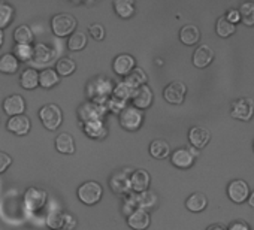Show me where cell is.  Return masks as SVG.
I'll return each instance as SVG.
<instances>
[{
	"label": "cell",
	"mask_w": 254,
	"mask_h": 230,
	"mask_svg": "<svg viewBox=\"0 0 254 230\" xmlns=\"http://www.w3.org/2000/svg\"><path fill=\"white\" fill-rule=\"evenodd\" d=\"M114 82L106 78V76H96L93 78L85 91H87V96L90 97V102H94V103H99V105H105L108 102V99L112 96V90H114Z\"/></svg>",
	"instance_id": "6da1fadb"
},
{
	"label": "cell",
	"mask_w": 254,
	"mask_h": 230,
	"mask_svg": "<svg viewBox=\"0 0 254 230\" xmlns=\"http://www.w3.org/2000/svg\"><path fill=\"white\" fill-rule=\"evenodd\" d=\"M120 126L127 132H136L144 123V111L127 105L120 114Z\"/></svg>",
	"instance_id": "7a4b0ae2"
},
{
	"label": "cell",
	"mask_w": 254,
	"mask_h": 230,
	"mask_svg": "<svg viewBox=\"0 0 254 230\" xmlns=\"http://www.w3.org/2000/svg\"><path fill=\"white\" fill-rule=\"evenodd\" d=\"M39 118L45 129L57 130L63 121V114L56 103H47L39 109Z\"/></svg>",
	"instance_id": "3957f363"
},
{
	"label": "cell",
	"mask_w": 254,
	"mask_h": 230,
	"mask_svg": "<svg viewBox=\"0 0 254 230\" xmlns=\"http://www.w3.org/2000/svg\"><path fill=\"white\" fill-rule=\"evenodd\" d=\"M106 111L108 109L105 105H99V103L88 100L78 108V118L82 124L91 123V121H103Z\"/></svg>",
	"instance_id": "277c9868"
},
{
	"label": "cell",
	"mask_w": 254,
	"mask_h": 230,
	"mask_svg": "<svg viewBox=\"0 0 254 230\" xmlns=\"http://www.w3.org/2000/svg\"><path fill=\"white\" fill-rule=\"evenodd\" d=\"M76 20L75 17L69 15V14H57L53 17L51 20V29L53 33L59 38H64V36H70L75 29H76Z\"/></svg>",
	"instance_id": "5b68a950"
},
{
	"label": "cell",
	"mask_w": 254,
	"mask_h": 230,
	"mask_svg": "<svg viewBox=\"0 0 254 230\" xmlns=\"http://www.w3.org/2000/svg\"><path fill=\"white\" fill-rule=\"evenodd\" d=\"M78 199L85 203V205H94L102 199L103 194V188L99 182L96 181H87L84 184L79 185L78 188Z\"/></svg>",
	"instance_id": "8992f818"
},
{
	"label": "cell",
	"mask_w": 254,
	"mask_h": 230,
	"mask_svg": "<svg viewBox=\"0 0 254 230\" xmlns=\"http://www.w3.org/2000/svg\"><path fill=\"white\" fill-rule=\"evenodd\" d=\"M230 115L235 120L250 121L254 115V102L250 97H239L232 102V112Z\"/></svg>",
	"instance_id": "52a82bcc"
},
{
	"label": "cell",
	"mask_w": 254,
	"mask_h": 230,
	"mask_svg": "<svg viewBox=\"0 0 254 230\" xmlns=\"http://www.w3.org/2000/svg\"><path fill=\"white\" fill-rule=\"evenodd\" d=\"M48 194L45 190L38 188V187H29L24 193V206L30 212L41 211L45 203H47Z\"/></svg>",
	"instance_id": "ba28073f"
},
{
	"label": "cell",
	"mask_w": 254,
	"mask_h": 230,
	"mask_svg": "<svg viewBox=\"0 0 254 230\" xmlns=\"http://www.w3.org/2000/svg\"><path fill=\"white\" fill-rule=\"evenodd\" d=\"M130 169H123V171H117L112 173V176L109 178V187L115 194L124 196L126 193H129L130 188Z\"/></svg>",
	"instance_id": "9c48e42d"
},
{
	"label": "cell",
	"mask_w": 254,
	"mask_h": 230,
	"mask_svg": "<svg viewBox=\"0 0 254 230\" xmlns=\"http://www.w3.org/2000/svg\"><path fill=\"white\" fill-rule=\"evenodd\" d=\"M187 85L183 81H172L163 90V97L172 105H181L186 99Z\"/></svg>",
	"instance_id": "30bf717a"
},
{
	"label": "cell",
	"mask_w": 254,
	"mask_h": 230,
	"mask_svg": "<svg viewBox=\"0 0 254 230\" xmlns=\"http://www.w3.org/2000/svg\"><path fill=\"white\" fill-rule=\"evenodd\" d=\"M227 194L232 202L244 203L250 196V187L244 179H233L227 187Z\"/></svg>",
	"instance_id": "8fae6325"
},
{
	"label": "cell",
	"mask_w": 254,
	"mask_h": 230,
	"mask_svg": "<svg viewBox=\"0 0 254 230\" xmlns=\"http://www.w3.org/2000/svg\"><path fill=\"white\" fill-rule=\"evenodd\" d=\"M153 99H154L153 90H151L147 84H145V85H141V87L135 88V91H133V96H132V106H135V108L144 111V109H147V108L151 106Z\"/></svg>",
	"instance_id": "7c38bea8"
},
{
	"label": "cell",
	"mask_w": 254,
	"mask_h": 230,
	"mask_svg": "<svg viewBox=\"0 0 254 230\" xmlns=\"http://www.w3.org/2000/svg\"><path fill=\"white\" fill-rule=\"evenodd\" d=\"M6 127L9 132H12L14 135H18V136H24L30 132V118L27 115H15V117H9L8 123H6Z\"/></svg>",
	"instance_id": "4fadbf2b"
},
{
	"label": "cell",
	"mask_w": 254,
	"mask_h": 230,
	"mask_svg": "<svg viewBox=\"0 0 254 230\" xmlns=\"http://www.w3.org/2000/svg\"><path fill=\"white\" fill-rule=\"evenodd\" d=\"M135 57L130 54H120L114 58L112 61V69L117 75L120 76H126L127 73H130L135 69Z\"/></svg>",
	"instance_id": "5bb4252c"
},
{
	"label": "cell",
	"mask_w": 254,
	"mask_h": 230,
	"mask_svg": "<svg viewBox=\"0 0 254 230\" xmlns=\"http://www.w3.org/2000/svg\"><path fill=\"white\" fill-rule=\"evenodd\" d=\"M151 182V176L145 169H136L132 171L130 173V188L135 193H142L145 190H148Z\"/></svg>",
	"instance_id": "9a60e30c"
},
{
	"label": "cell",
	"mask_w": 254,
	"mask_h": 230,
	"mask_svg": "<svg viewBox=\"0 0 254 230\" xmlns=\"http://www.w3.org/2000/svg\"><path fill=\"white\" fill-rule=\"evenodd\" d=\"M150 223H151L150 214L141 208L132 211L129 215H127V224H129L133 230H145V229H148Z\"/></svg>",
	"instance_id": "2e32d148"
},
{
	"label": "cell",
	"mask_w": 254,
	"mask_h": 230,
	"mask_svg": "<svg viewBox=\"0 0 254 230\" xmlns=\"http://www.w3.org/2000/svg\"><path fill=\"white\" fill-rule=\"evenodd\" d=\"M189 141L193 148L200 150V148L206 147V144L211 141V132L202 126H194L189 132Z\"/></svg>",
	"instance_id": "e0dca14e"
},
{
	"label": "cell",
	"mask_w": 254,
	"mask_h": 230,
	"mask_svg": "<svg viewBox=\"0 0 254 230\" xmlns=\"http://www.w3.org/2000/svg\"><path fill=\"white\" fill-rule=\"evenodd\" d=\"M3 111L9 117L23 115V112L26 111V100L20 94H11L3 100Z\"/></svg>",
	"instance_id": "ac0fdd59"
},
{
	"label": "cell",
	"mask_w": 254,
	"mask_h": 230,
	"mask_svg": "<svg viewBox=\"0 0 254 230\" xmlns=\"http://www.w3.org/2000/svg\"><path fill=\"white\" fill-rule=\"evenodd\" d=\"M214 60V50L206 45V44H202L196 48L194 54H193V64L199 69H203L206 66H209Z\"/></svg>",
	"instance_id": "d6986e66"
},
{
	"label": "cell",
	"mask_w": 254,
	"mask_h": 230,
	"mask_svg": "<svg viewBox=\"0 0 254 230\" xmlns=\"http://www.w3.org/2000/svg\"><path fill=\"white\" fill-rule=\"evenodd\" d=\"M171 162L174 166H177L180 169H189L190 166H193L194 157L189 151V148H178L171 154Z\"/></svg>",
	"instance_id": "ffe728a7"
},
{
	"label": "cell",
	"mask_w": 254,
	"mask_h": 230,
	"mask_svg": "<svg viewBox=\"0 0 254 230\" xmlns=\"http://www.w3.org/2000/svg\"><path fill=\"white\" fill-rule=\"evenodd\" d=\"M147 79H148V76L144 72V69L142 67H135L130 73H127L124 76V81L123 82L135 90V88H138L141 85H145L147 84Z\"/></svg>",
	"instance_id": "44dd1931"
},
{
	"label": "cell",
	"mask_w": 254,
	"mask_h": 230,
	"mask_svg": "<svg viewBox=\"0 0 254 230\" xmlns=\"http://www.w3.org/2000/svg\"><path fill=\"white\" fill-rule=\"evenodd\" d=\"M180 39L184 45H194L200 39V30L194 24H186L180 32Z\"/></svg>",
	"instance_id": "7402d4cb"
},
{
	"label": "cell",
	"mask_w": 254,
	"mask_h": 230,
	"mask_svg": "<svg viewBox=\"0 0 254 230\" xmlns=\"http://www.w3.org/2000/svg\"><path fill=\"white\" fill-rule=\"evenodd\" d=\"M54 57V51L47 45V44H36L33 47V60L38 64H45L50 63Z\"/></svg>",
	"instance_id": "603a6c76"
},
{
	"label": "cell",
	"mask_w": 254,
	"mask_h": 230,
	"mask_svg": "<svg viewBox=\"0 0 254 230\" xmlns=\"http://www.w3.org/2000/svg\"><path fill=\"white\" fill-rule=\"evenodd\" d=\"M206 205H208L206 196L203 193H199V191L190 194L186 200V208L191 212H200L206 208Z\"/></svg>",
	"instance_id": "cb8c5ba5"
},
{
	"label": "cell",
	"mask_w": 254,
	"mask_h": 230,
	"mask_svg": "<svg viewBox=\"0 0 254 230\" xmlns=\"http://www.w3.org/2000/svg\"><path fill=\"white\" fill-rule=\"evenodd\" d=\"M84 132L91 139H103L106 136V126L103 121H91L82 124Z\"/></svg>",
	"instance_id": "d4e9b609"
},
{
	"label": "cell",
	"mask_w": 254,
	"mask_h": 230,
	"mask_svg": "<svg viewBox=\"0 0 254 230\" xmlns=\"http://www.w3.org/2000/svg\"><path fill=\"white\" fill-rule=\"evenodd\" d=\"M56 148L62 154H73L75 153V141L69 133H60L56 138Z\"/></svg>",
	"instance_id": "484cf974"
},
{
	"label": "cell",
	"mask_w": 254,
	"mask_h": 230,
	"mask_svg": "<svg viewBox=\"0 0 254 230\" xmlns=\"http://www.w3.org/2000/svg\"><path fill=\"white\" fill-rule=\"evenodd\" d=\"M150 154L154 159H159V160L166 159L171 154V147H169L168 141H165V139H154L150 144Z\"/></svg>",
	"instance_id": "4316f807"
},
{
	"label": "cell",
	"mask_w": 254,
	"mask_h": 230,
	"mask_svg": "<svg viewBox=\"0 0 254 230\" xmlns=\"http://www.w3.org/2000/svg\"><path fill=\"white\" fill-rule=\"evenodd\" d=\"M157 202H159L157 194L154 191H151V190H145L142 193H138V208H141V209H144L147 212L150 209L156 208Z\"/></svg>",
	"instance_id": "83f0119b"
},
{
	"label": "cell",
	"mask_w": 254,
	"mask_h": 230,
	"mask_svg": "<svg viewBox=\"0 0 254 230\" xmlns=\"http://www.w3.org/2000/svg\"><path fill=\"white\" fill-rule=\"evenodd\" d=\"M112 6L115 14L121 18H130L135 14V3L132 0H115Z\"/></svg>",
	"instance_id": "f1b7e54d"
},
{
	"label": "cell",
	"mask_w": 254,
	"mask_h": 230,
	"mask_svg": "<svg viewBox=\"0 0 254 230\" xmlns=\"http://www.w3.org/2000/svg\"><path fill=\"white\" fill-rule=\"evenodd\" d=\"M18 66H20V61L15 58L12 53H6L0 57V72L11 75L18 70Z\"/></svg>",
	"instance_id": "f546056e"
},
{
	"label": "cell",
	"mask_w": 254,
	"mask_h": 230,
	"mask_svg": "<svg viewBox=\"0 0 254 230\" xmlns=\"http://www.w3.org/2000/svg\"><path fill=\"white\" fill-rule=\"evenodd\" d=\"M20 82H21V87L26 88V90H33L39 85V73L38 70L29 67L26 69L21 76H20Z\"/></svg>",
	"instance_id": "4dcf8cb0"
},
{
	"label": "cell",
	"mask_w": 254,
	"mask_h": 230,
	"mask_svg": "<svg viewBox=\"0 0 254 230\" xmlns=\"http://www.w3.org/2000/svg\"><path fill=\"white\" fill-rule=\"evenodd\" d=\"M87 45V35L82 30L73 32L67 39V47L70 51H81Z\"/></svg>",
	"instance_id": "1f68e13d"
},
{
	"label": "cell",
	"mask_w": 254,
	"mask_h": 230,
	"mask_svg": "<svg viewBox=\"0 0 254 230\" xmlns=\"http://www.w3.org/2000/svg\"><path fill=\"white\" fill-rule=\"evenodd\" d=\"M12 54L18 61H30L33 60V47L29 44H15Z\"/></svg>",
	"instance_id": "d6a6232c"
},
{
	"label": "cell",
	"mask_w": 254,
	"mask_h": 230,
	"mask_svg": "<svg viewBox=\"0 0 254 230\" xmlns=\"http://www.w3.org/2000/svg\"><path fill=\"white\" fill-rule=\"evenodd\" d=\"M59 82V73L54 69H44L39 73V85L44 88H51Z\"/></svg>",
	"instance_id": "836d02e7"
},
{
	"label": "cell",
	"mask_w": 254,
	"mask_h": 230,
	"mask_svg": "<svg viewBox=\"0 0 254 230\" xmlns=\"http://www.w3.org/2000/svg\"><path fill=\"white\" fill-rule=\"evenodd\" d=\"M76 64L70 57H62L56 64V72L62 76H69L75 72Z\"/></svg>",
	"instance_id": "e575fe53"
},
{
	"label": "cell",
	"mask_w": 254,
	"mask_h": 230,
	"mask_svg": "<svg viewBox=\"0 0 254 230\" xmlns=\"http://www.w3.org/2000/svg\"><path fill=\"white\" fill-rule=\"evenodd\" d=\"M12 20H14V8L6 2H0V30L8 27Z\"/></svg>",
	"instance_id": "d590c367"
},
{
	"label": "cell",
	"mask_w": 254,
	"mask_h": 230,
	"mask_svg": "<svg viewBox=\"0 0 254 230\" xmlns=\"http://www.w3.org/2000/svg\"><path fill=\"white\" fill-rule=\"evenodd\" d=\"M14 39L17 44H32L33 41V33H32V29L26 24H21L18 26L15 30H14Z\"/></svg>",
	"instance_id": "8d00e7d4"
},
{
	"label": "cell",
	"mask_w": 254,
	"mask_h": 230,
	"mask_svg": "<svg viewBox=\"0 0 254 230\" xmlns=\"http://www.w3.org/2000/svg\"><path fill=\"white\" fill-rule=\"evenodd\" d=\"M215 32L221 38H229V36H232L236 32V26L229 23L224 17H220L217 20V24H215Z\"/></svg>",
	"instance_id": "74e56055"
},
{
	"label": "cell",
	"mask_w": 254,
	"mask_h": 230,
	"mask_svg": "<svg viewBox=\"0 0 254 230\" xmlns=\"http://www.w3.org/2000/svg\"><path fill=\"white\" fill-rule=\"evenodd\" d=\"M238 11L241 15V21L245 26H254V2L242 3Z\"/></svg>",
	"instance_id": "f35d334b"
},
{
	"label": "cell",
	"mask_w": 254,
	"mask_h": 230,
	"mask_svg": "<svg viewBox=\"0 0 254 230\" xmlns=\"http://www.w3.org/2000/svg\"><path fill=\"white\" fill-rule=\"evenodd\" d=\"M133 88H130L127 84H124L123 81L121 82H118L117 85H114V90H112V96L114 97H118V99H121V100H124V102H127L129 99H132V96H133Z\"/></svg>",
	"instance_id": "ab89813d"
},
{
	"label": "cell",
	"mask_w": 254,
	"mask_h": 230,
	"mask_svg": "<svg viewBox=\"0 0 254 230\" xmlns=\"http://www.w3.org/2000/svg\"><path fill=\"white\" fill-rule=\"evenodd\" d=\"M123 200H124V212L129 215L132 211L138 209V193L135 191H129L123 196Z\"/></svg>",
	"instance_id": "60d3db41"
},
{
	"label": "cell",
	"mask_w": 254,
	"mask_h": 230,
	"mask_svg": "<svg viewBox=\"0 0 254 230\" xmlns=\"http://www.w3.org/2000/svg\"><path fill=\"white\" fill-rule=\"evenodd\" d=\"M64 220H66V212H53L48 215L47 223L53 229H63L64 227Z\"/></svg>",
	"instance_id": "b9f144b4"
},
{
	"label": "cell",
	"mask_w": 254,
	"mask_h": 230,
	"mask_svg": "<svg viewBox=\"0 0 254 230\" xmlns=\"http://www.w3.org/2000/svg\"><path fill=\"white\" fill-rule=\"evenodd\" d=\"M105 106H106L108 111H111V112H114V114H120V112L127 106V102H124V100H121V99H118V97L111 96V97L108 99V102L105 103Z\"/></svg>",
	"instance_id": "7bdbcfd3"
},
{
	"label": "cell",
	"mask_w": 254,
	"mask_h": 230,
	"mask_svg": "<svg viewBox=\"0 0 254 230\" xmlns=\"http://www.w3.org/2000/svg\"><path fill=\"white\" fill-rule=\"evenodd\" d=\"M88 35H90L93 39H96V41H102V39L105 38V29H103L102 24L94 23V24H91V26L88 27Z\"/></svg>",
	"instance_id": "ee69618b"
},
{
	"label": "cell",
	"mask_w": 254,
	"mask_h": 230,
	"mask_svg": "<svg viewBox=\"0 0 254 230\" xmlns=\"http://www.w3.org/2000/svg\"><path fill=\"white\" fill-rule=\"evenodd\" d=\"M12 163V159L5 151H0V173H3Z\"/></svg>",
	"instance_id": "f6af8a7d"
},
{
	"label": "cell",
	"mask_w": 254,
	"mask_h": 230,
	"mask_svg": "<svg viewBox=\"0 0 254 230\" xmlns=\"http://www.w3.org/2000/svg\"><path fill=\"white\" fill-rule=\"evenodd\" d=\"M224 18L229 21V23H232V24H238L239 21H241V15H239V11L238 9H229L227 12H226V15H224Z\"/></svg>",
	"instance_id": "bcb514c9"
},
{
	"label": "cell",
	"mask_w": 254,
	"mask_h": 230,
	"mask_svg": "<svg viewBox=\"0 0 254 230\" xmlns=\"http://www.w3.org/2000/svg\"><path fill=\"white\" fill-rule=\"evenodd\" d=\"M227 230H250V226L245 223V221H241V220H236L233 223H230L229 229Z\"/></svg>",
	"instance_id": "7dc6e473"
},
{
	"label": "cell",
	"mask_w": 254,
	"mask_h": 230,
	"mask_svg": "<svg viewBox=\"0 0 254 230\" xmlns=\"http://www.w3.org/2000/svg\"><path fill=\"white\" fill-rule=\"evenodd\" d=\"M76 226V218L70 214H66V220H64V229L66 230H73Z\"/></svg>",
	"instance_id": "c3c4849f"
},
{
	"label": "cell",
	"mask_w": 254,
	"mask_h": 230,
	"mask_svg": "<svg viewBox=\"0 0 254 230\" xmlns=\"http://www.w3.org/2000/svg\"><path fill=\"white\" fill-rule=\"evenodd\" d=\"M206 230H227V229L223 227V226H220V224H212V226H209Z\"/></svg>",
	"instance_id": "681fc988"
},
{
	"label": "cell",
	"mask_w": 254,
	"mask_h": 230,
	"mask_svg": "<svg viewBox=\"0 0 254 230\" xmlns=\"http://www.w3.org/2000/svg\"><path fill=\"white\" fill-rule=\"evenodd\" d=\"M248 205L251 206V208H254V190L250 193V196H248Z\"/></svg>",
	"instance_id": "f907efd6"
},
{
	"label": "cell",
	"mask_w": 254,
	"mask_h": 230,
	"mask_svg": "<svg viewBox=\"0 0 254 230\" xmlns=\"http://www.w3.org/2000/svg\"><path fill=\"white\" fill-rule=\"evenodd\" d=\"M3 36H5V35H3V32H2V30H0V47H2V45H3Z\"/></svg>",
	"instance_id": "816d5d0a"
},
{
	"label": "cell",
	"mask_w": 254,
	"mask_h": 230,
	"mask_svg": "<svg viewBox=\"0 0 254 230\" xmlns=\"http://www.w3.org/2000/svg\"><path fill=\"white\" fill-rule=\"evenodd\" d=\"M53 230H64V229H53Z\"/></svg>",
	"instance_id": "f5cc1de1"
},
{
	"label": "cell",
	"mask_w": 254,
	"mask_h": 230,
	"mask_svg": "<svg viewBox=\"0 0 254 230\" xmlns=\"http://www.w3.org/2000/svg\"><path fill=\"white\" fill-rule=\"evenodd\" d=\"M253 148H254V144H253Z\"/></svg>",
	"instance_id": "db71d44e"
}]
</instances>
